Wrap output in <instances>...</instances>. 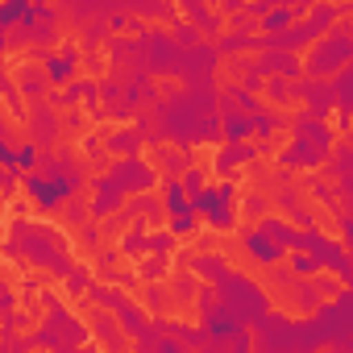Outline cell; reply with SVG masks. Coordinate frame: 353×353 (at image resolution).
Masks as SVG:
<instances>
[{
    "instance_id": "obj_5",
    "label": "cell",
    "mask_w": 353,
    "mask_h": 353,
    "mask_svg": "<svg viewBox=\"0 0 353 353\" xmlns=\"http://www.w3.org/2000/svg\"><path fill=\"white\" fill-rule=\"evenodd\" d=\"M192 208H196V216H200L212 233L237 229V221H241V212H237V179H221V183L208 188L200 200H192Z\"/></svg>"
},
{
    "instance_id": "obj_1",
    "label": "cell",
    "mask_w": 353,
    "mask_h": 353,
    "mask_svg": "<svg viewBox=\"0 0 353 353\" xmlns=\"http://www.w3.org/2000/svg\"><path fill=\"white\" fill-rule=\"evenodd\" d=\"M9 254L21 262V266H38V270H50L54 279H67L75 270L71 262V241L63 237V229L46 225V221H17L13 225V237H9Z\"/></svg>"
},
{
    "instance_id": "obj_21",
    "label": "cell",
    "mask_w": 353,
    "mask_h": 353,
    "mask_svg": "<svg viewBox=\"0 0 353 353\" xmlns=\"http://www.w3.org/2000/svg\"><path fill=\"white\" fill-rule=\"evenodd\" d=\"M117 320H121V328H125L133 341H137V336H145V332H150V324H154V316H150L141 303H133L129 295L117 303Z\"/></svg>"
},
{
    "instance_id": "obj_39",
    "label": "cell",
    "mask_w": 353,
    "mask_h": 353,
    "mask_svg": "<svg viewBox=\"0 0 353 353\" xmlns=\"http://www.w3.org/2000/svg\"><path fill=\"white\" fill-rule=\"evenodd\" d=\"M26 17H30V5H26V0H9V5L0 9V30H9V34H13V26L26 21Z\"/></svg>"
},
{
    "instance_id": "obj_42",
    "label": "cell",
    "mask_w": 353,
    "mask_h": 353,
    "mask_svg": "<svg viewBox=\"0 0 353 353\" xmlns=\"http://www.w3.org/2000/svg\"><path fill=\"white\" fill-rule=\"evenodd\" d=\"M183 188H188L192 200H200V196L208 192V170H204V166H192V170L183 174Z\"/></svg>"
},
{
    "instance_id": "obj_11",
    "label": "cell",
    "mask_w": 353,
    "mask_h": 353,
    "mask_svg": "<svg viewBox=\"0 0 353 353\" xmlns=\"http://www.w3.org/2000/svg\"><path fill=\"white\" fill-rule=\"evenodd\" d=\"M125 188L112 179V174L104 170V174H96L92 179V221H108L112 212H121L125 208Z\"/></svg>"
},
{
    "instance_id": "obj_47",
    "label": "cell",
    "mask_w": 353,
    "mask_h": 353,
    "mask_svg": "<svg viewBox=\"0 0 353 353\" xmlns=\"http://www.w3.org/2000/svg\"><path fill=\"white\" fill-rule=\"evenodd\" d=\"M154 353H188V345H183V341H174V336H166Z\"/></svg>"
},
{
    "instance_id": "obj_48",
    "label": "cell",
    "mask_w": 353,
    "mask_h": 353,
    "mask_svg": "<svg viewBox=\"0 0 353 353\" xmlns=\"http://www.w3.org/2000/svg\"><path fill=\"white\" fill-rule=\"evenodd\" d=\"M79 237H83L88 245H96V241H100V229H96V225H83V229H79Z\"/></svg>"
},
{
    "instance_id": "obj_18",
    "label": "cell",
    "mask_w": 353,
    "mask_h": 353,
    "mask_svg": "<svg viewBox=\"0 0 353 353\" xmlns=\"http://www.w3.org/2000/svg\"><path fill=\"white\" fill-rule=\"evenodd\" d=\"M258 229L266 233V237H274L287 254H299V250H307V233L299 229V225H291L287 216H266V221H258Z\"/></svg>"
},
{
    "instance_id": "obj_16",
    "label": "cell",
    "mask_w": 353,
    "mask_h": 353,
    "mask_svg": "<svg viewBox=\"0 0 353 353\" xmlns=\"http://www.w3.org/2000/svg\"><path fill=\"white\" fill-rule=\"evenodd\" d=\"M258 158H262V145H254V141H245V145H221L216 158H212V170L221 174V179H237V170L250 166V162H258Z\"/></svg>"
},
{
    "instance_id": "obj_41",
    "label": "cell",
    "mask_w": 353,
    "mask_h": 353,
    "mask_svg": "<svg viewBox=\"0 0 353 353\" xmlns=\"http://www.w3.org/2000/svg\"><path fill=\"white\" fill-rule=\"evenodd\" d=\"M174 245H179V237H174L170 229H158V233H150V254H158V258H170V254H174Z\"/></svg>"
},
{
    "instance_id": "obj_4",
    "label": "cell",
    "mask_w": 353,
    "mask_h": 353,
    "mask_svg": "<svg viewBox=\"0 0 353 353\" xmlns=\"http://www.w3.org/2000/svg\"><path fill=\"white\" fill-rule=\"evenodd\" d=\"M212 287L221 291V303H225L233 316H241L245 324H258V320L270 316V295H266L250 274L229 270V274H221V283H212Z\"/></svg>"
},
{
    "instance_id": "obj_23",
    "label": "cell",
    "mask_w": 353,
    "mask_h": 353,
    "mask_svg": "<svg viewBox=\"0 0 353 353\" xmlns=\"http://www.w3.org/2000/svg\"><path fill=\"white\" fill-rule=\"evenodd\" d=\"M274 162H279V166H287V170H295V166H303V170H307V166H320V162H324V154H320L316 145H307V141H295V137H291V145H287V150H279V154H274Z\"/></svg>"
},
{
    "instance_id": "obj_50",
    "label": "cell",
    "mask_w": 353,
    "mask_h": 353,
    "mask_svg": "<svg viewBox=\"0 0 353 353\" xmlns=\"http://www.w3.org/2000/svg\"><path fill=\"white\" fill-rule=\"evenodd\" d=\"M125 353H137V349H125Z\"/></svg>"
},
{
    "instance_id": "obj_22",
    "label": "cell",
    "mask_w": 353,
    "mask_h": 353,
    "mask_svg": "<svg viewBox=\"0 0 353 353\" xmlns=\"http://www.w3.org/2000/svg\"><path fill=\"white\" fill-rule=\"evenodd\" d=\"M50 100H54L59 108H67V112H71L75 104H96V100H100V83H96V79H75L71 88L54 92Z\"/></svg>"
},
{
    "instance_id": "obj_38",
    "label": "cell",
    "mask_w": 353,
    "mask_h": 353,
    "mask_svg": "<svg viewBox=\"0 0 353 353\" xmlns=\"http://www.w3.org/2000/svg\"><path fill=\"white\" fill-rule=\"evenodd\" d=\"M279 129H291V117H283V112H262V117H254V133L270 137V133H279Z\"/></svg>"
},
{
    "instance_id": "obj_7",
    "label": "cell",
    "mask_w": 353,
    "mask_h": 353,
    "mask_svg": "<svg viewBox=\"0 0 353 353\" xmlns=\"http://www.w3.org/2000/svg\"><path fill=\"white\" fill-rule=\"evenodd\" d=\"M254 353H299L295 320L283 312H270L266 320H258L254 324Z\"/></svg>"
},
{
    "instance_id": "obj_9",
    "label": "cell",
    "mask_w": 353,
    "mask_h": 353,
    "mask_svg": "<svg viewBox=\"0 0 353 353\" xmlns=\"http://www.w3.org/2000/svg\"><path fill=\"white\" fill-rule=\"evenodd\" d=\"M295 100L303 104V112H312L320 121H328L336 112V88L328 79H299L295 83Z\"/></svg>"
},
{
    "instance_id": "obj_24",
    "label": "cell",
    "mask_w": 353,
    "mask_h": 353,
    "mask_svg": "<svg viewBox=\"0 0 353 353\" xmlns=\"http://www.w3.org/2000/svg\"><path fill=\"white\" fill-rule=\"evenodd\" d=\"M188 266H192V274L200 279V283H221V274H229L233 266H229V258L225 254H192L188 258Z\"/></svg>"
},
{
    "instance_id": "obj_27",
    "label": "cell",
    "mask_w": 353,
    "mask_h": 353,
    "mask_svg": "<svg viewBox=\"0 0 353 353\" xmlns=\"http://www.w3.org/2000/svg\"><path fill=\"white\" fill-rule=\"evenodd\" d=\"M162 208H166V216L196 212V208H192V196H188V188H183V179H166V183H162Z\"/></svg>"
},
{
    "instance_id": "obj_35",
    "label": "cell",
    "mask_w": 353,
    "mask_h": 353,
    "mask_svg": "<svg viewBox=\"0 0 353 353\" xmlns=\"http://www.w3.org/2000/svg\"><path fill=\"white\" fill-rule=\"evenodd\" d=\"M200 279L196 274H170V295L179 299V303H196V295H200Z\"/></svg>"
},
{
    "instance_id": "obj_31",
    "label": "cell",
    "mask_w": 353,
    "mask_h": 353,
    "mask_svg": "<svg viewBox=\"0 0 353 353\" xmlns=\"http://www.w3.org/2000/svg\"><path fill=\"white\" fill-rule=\"evenodd\" d=\"M17 83H21V96H26V100H34V104H42V92L50 88V79H46V71H42V67H21Z\"/></svg>"
},
{
    "instance_id": "obj_8",
    "label": "cell",
    "mask_w": 353,
    "mask_h": 353,
    "mask_svg": "<svg viewBox=\"0 0 353 353\" xmlns=\"http://www.w3.org/2000/svg\"><path fill=\"white\" fill-rule=\"evenodd\" d=\"M108 174L125 188V196H145L154 183H158V170L137 154V158H117L112 166H108Z\"/></svg>"
},
{
    "instance_id": "obj_36",
    "label": "cell",
    "mask_w": 353,
    "mask_h": 353,
    "mask_svg": "<svg viewBox=\"0 0 353 353\" xmlns=\"http://www.w3.org/2000/svg\"><path fill=\"white\" fill-rule=\"evenodd\" d=\"M63 221H67L71 229H83V225L92 221V200H79V196H75V200L63 208Z\"/></svg>"
},
{
    "instance_id": "obj_3",
    "label": "cell",
    "mask_w": 353,
    "mask_h": 353,
    "mask_svg": "<svg viewBox=\"0 0 353 353\" xmlns=\"http://www.w3.org/2000/svg\"><path fill=\"white\" fill-rule=\"evenodd\" d=\"M345 67H353V26H336L303 54V79H336Z\"/></svg>"
},
{
    "instance_id": "obj_19",
    "label": "cell",
    "mask_w": 353,
    "mask_h": 353,
    "mask_svg": "<svg viewBox=\"0 0 353 353\" xmlns=\"http://www.w3.org/2000/svg\"><path fill=\"white\" fill-rule=\"evenodd\" d=\"M287 299H291V307L299 312V320H307V316H316V312L324 307V295H320L316 279H299V283L287 291Z\"/></svg>"
},
{
    "instance_id": "obj_29",
    "label": "cell",
    "mask_w": 353,
    "mask_h": 353,
    "mask_svg": "<svg viewBox=\"0 0 353 353\" xmlns=\"http://www.w3.org/2000/svg\"><path fill=\"white\" fill-rule=\"evenodd\" d=\"M183 13H188V21H196L204 34H216V38H225V34H229V30H225V13H212L208 5H188Z\"/></svg>"
},
{
    "instance_id": "obj_17",
    "label": "cell",
    "mask_w": 353,
    "mask_h": 353,
    "mask_svg": "<svg viewBox=\"0 0 353 353\" xmlns=\"http://www.w3.org/2000/svg\"><path fill=\"white\" fill-rule=\"evenodd\" d=\"M59 133H63V125H59V117L50 112V104H34V108H30V141L46 154V150L59 141Z\"/></svg>"
},
{
    "instance_id": "obj_43",
    "label": "cell",
    "mask_w": 353,
    "mask_h": 353,
    "mask_svg": "<svg viewBox=\"0 0 353 353\" xmlns=\"http://www.w3.org/2000/svg\"><path fill=\"white\" fill-rule=\"evenodd\" d=\"M307 192L316 196V204H324V208H336V188H332V183H324V179H312V183H307Z\"/></svg>"
},
{
    "instance_id": "obj_37",
    "label": "cell",
    "mask_w": 353,
    "mask_h": 353,
    "mask_svg": "<svg viewBox=\"0 0 353 353\" xmlns=\"http://www.w3.org/2000/svg\"><path fill=\"white\" fill-rule=\"evenodd\" d=\"M266 100L279 104V108H287V104L295 100V83H287V79H266Z\"/></svg>"
},
{
    "instance_id": "obj_33",
    "label": "cell",
    "mask_w": 353,
    "mask_h": 353,
    "mask_svg": "<svg viewBox=\"0 0 353 353\" xmlns=\"http://www.w3.org/2000/svg\"><path fill=\"white\" fill-rule=\"evenodd\" d=\"M287 270H291V279H320V274H324V270H320V262H316L307 250L287 254Z\"/></svg>"
},
{
    "instance_id": "obj_49",
    "label": "cell",
    "mask_w": 353,
    "mask_h": 353,
    "mask_svg": "<svg viewBox=\"0 0 353 353\" xmlns=\"http://www.w3.org/2000/svg\"><path fill=\"white\" fill-rule=\"evenodd\" d=\"M328 353H341V349H328Z\"/></svg>"
},
{
    "instance_id": "obj_10",
    "label": "cell",
    "mask_w": 353,
    "mask_h": 353,
    "mask_svg": "<svg viewBox=\"0 0 353 353\" xmlns=\"http://www.w3.org/2000/svg\"><path fill=\"white\" fill-rule=\"evenodd\" d=\"M42 71H46V79H50V88H71L75 83V71H79V46L75 42H63L59 50H50L46 59H42Z\"/></svg>"
},
{
    "instance_id": "obj_40",
    "label": "cell",
    "mask_w": 353,
    "mask_h": 353,
    "mask_svg": "<svg viewBox=\"0 0 353 353\" xmlns=\"http://www.w3.org/2000/svg\"><path fill=\"white\" fill-rule=\"evenodd\" d=\"M166 229H170L174 237H179V241H188V237H192V233L200 229V216H196V212H183V216H170V221H166Z\"/></svg>"
},
{
    "instance_id": "obj_2",
    "label": "cell",
    "mask_w": 353,
    "mask_h": 353,
    "mask_svg": "<svg viewBox=\"0 0 353 353\" xmlns=\"http://www.w3.org/2000/svg\"><path fill=\"white\" fill-rule=\"evenodd\" d=\"M46 303V320L30 332L34 336V349H46V353H79L83 345H92V324H83L71 307H63L59 295H42Z\"/></svg>"
},
{
    "instance_id": "obj_30",
    "label": "cell",
    "mask_w": 353,
    "mask_h": 353,
    "mask_svg": "<svg viewBox=\"0 0 353 353\" xmlns=\"http://www.w3.org/2000/svg\"><path fill=\"white\" fill-rule=\"evenodd\" d=\"M216 50H221L225 59H233V63H237V54L258 50V38H254V34H241V30H229L225 38H216Z\"/></svg>"
},
{
    "instance_id": "obj_15",
    "label": "cell",
    "mask_w": 353,
    "mask_h": 353,
    "mask_svg": "<svg viewBox=\"0 0 353 353\" xmlns=\"http://www.w3.org/2000/svg\"><path fill=\"white\" fill-rule=\"evenodd\" d=\"M258 71H262V79L299 83L303 79V59L299 54H287V50H266V54H258Z\"/></svg>"
},
{
    "instance_id": "obj_14",
    "label": "cell",
    "mask_w": 353,
    "mask_h": 353,
    "mask_svg": "<svg viewBox=\"0 0 353 353\" xmlns=\"http://www.w3.org/2000/svg\"><path fill=\"white\" fill-rule=\"evenodd\" d=\"M92 341H96L104 353H125V349H129V332L121 328L117 312H100V307H96V316H92Z\"/></svg>"
},
{
    "instance_id": "obj_25",
    "label": "cell",
    "mask_w": 353,
    "mask_h": 353,
    "mask_svg": "<svg viewBox=\"0 0 353 353\" xmlns=\"http://www.w3.org/2000/svg\"><path fill=\"white\" fill-rule=\"evenodd\" d=\"M332 88H336V129H349L353 125V67H345L332 79Z\"/></svg>"
},
{
    "instance_id": "obj_32",
    "label": "cell",
    "mask_w": 353,
    "mask_h": 353,
    "mask_svg": "<svg viewBox=\"0 0 353 353\" xmlns=\"http://www.w3.org/2000/svg\"><path fill=\"white\" fill-rule=\"evenodd\" d=\"M133 270H137V279H141L145 287H150V283H166V279H170V258H158V254H150V258H141Z\"/></svg>"
},
{
    "instance_id": "obj_12",
    "label": "cell",
    "mask_w": 353,
    "mask_h": 353,
    "mask_svg": "<svg viewBox=\"0 0 353 353\" xmlns=\"http://www.w3.org/2000/svg\"><path fill=\"white\" fill-rule=\"evenodd\" d=\"M295 141H307V145H316L320 154H328L332 150V125L328 121H320V117H312V112H295L291 117V129H287Z\"/></svg>"
},
{
    "instance_id": "obj_34",
    "label": "cell",
    "mask_w": 353,
    "mask_h": 353,
    "mask_svg": "<svg viewBox=\"0 0 353 353\" xmlns=\"http://www.w3.org/2000/svg\"><path fill=\"white\" fill-rule=\"evenodd\" d=\"M63 287H67V295L71 299H79V295H88L92 287H96V279H92V266H83V262H75V270L63 279Z\"/></svg>"
},
{
    "instance_id": "obj_44",
    "label": "cell",
    "mask_w": 353,
    "mask_h": 353,
    "mask_svg": "<svg viewBox=\"0 0 353 353\" xmlns=\"http://www.w3.org/2000/svg\"><path fill=\"white\" fill-rule=\"evenodd\" d=\"M266 208H270V200H266V196H245V216H258V221H266V216H270Z\"/></svg>"
},
{
    "instance_id": "obj_13",
    "label": "cell",
    "mask_w": 353,
    "mask_h": 353,
    "mask_svg": "<svg viewBox=\"0 0 353 353\" xmlns=\"http://www.w3.org/2000/svg\"><path fill=\"white\" fill-rule=\"evenodd\" d=\"M241 250H245V258H250L254 266H279V262L287 258V250H283L274 237H266L258 225L241 233Z\"/></svg>"
},
{
    "instance_id": "obj_45",
    "label": "cell",
    "mask_w": 353,
    "mask_h": 353,
    "mask_svg": "<svg viewBox=\"0 0 353 353\" xmlns=\"http://www.w3.org/2000/svg\"><path fill=\"white\" fill-rule=\"evenodd\" d=\"M336 225H341V241H345V250H349V258H353V212H341Z\"/></svg>"
},
{
    "instance_id": "obj_46",
    "label": "cell",
    "mask_w": 353,
    "mask_h": 353,
    "mask_svg": "<svg viewBox=\"0 0 353 353\" xmlns=\"http://www.w3.org/2000/svg\"><path fill=\"white\" fill-rule=\"evenodd\" d=\"M0 307H5V316H13V312H17V291H13V287L0 291Z\"/></svg>"
},
{
    "instance_id": "obj_28",
    "label": "cell",
    "mask_w": 353,
    "mask_h": 353,
    "mask_svg": "<svg viewBox=\"0 0 353 353\" xmlns=\"http://www.w3.org/2000/svg\"><path fill=\"white\" fill-rule=\"evenodd\" d=\"M117 250H121L125 258H141V254H150V225H129V229L121 233Z\"/></svg>"
},
{
    "instance_id": "obj_26",
    "label": "cell",
    "mask_w": 353,
    "mask_h": 353,
    "mask_svg": "<svg viewBox=\"0 0 353 353\" xmlns=\"http://www.w3.org/2000/svg\"><path fill=\"white\" fill-rule=\"evenodd\" d=\"M250 133H254V121L241 117V112H233V108H225V117H221V137H225V145H245Z\"/></svg>"
},
{
    "instance_id": "obj_20",
    "label": "cell",
    "mask_w": 353,
    "mask_h": 353,
    "mask_svg": "<svg viewBox=\"0 0 353 353\" xmlns=\"http://www.w3.org/2000/svg\"><path fill=\"white\" fill-rule=\"evenodd\" d=\"M141 141H145V133H141L137 125H125V129H112V133L104 137V154H117V158H137Z\"/></svg>"
},
{
    "instance_id": "obj_6",
    "label": "cell",
    "mask_w": 353,
    "mask_h": 353,
    "mask_svg": "<svg viewBox=\"0 0 353 353\" xmlns=\"http://www.w3.org/2000/svg\"><path fill=\"white\" fill-rule=\"evenodd\" d=\"M307 254L320 262V270H324V274L341 279V287H353V258H349L345 241H332L328 233L312 229V233H307Z\"/></svg>"
}]
</instances>
